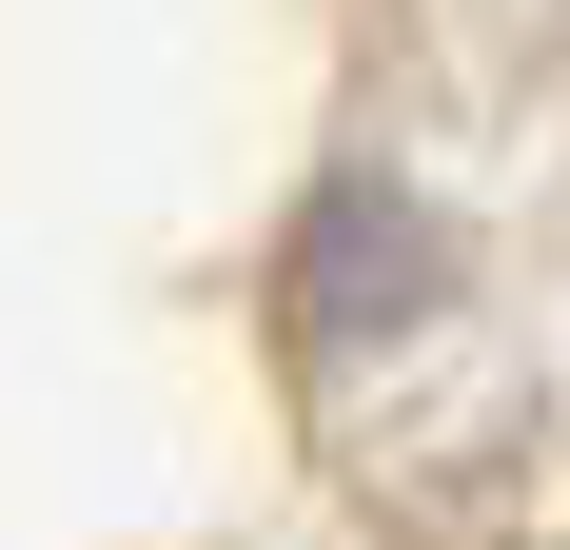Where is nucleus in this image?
Masks as SVG:
<instances>
[{"label":"nucleus","instance_id":"1","mask_svg":"<svg viewBox=\"0 0 570 550\" xmlns=\"http://www.w3.org/2000/svg\"><path fill=\"white\" fill-rule=\"evenodd\" d=\"M433 315V236H413V197H315V236H295V354H374V334Z\"/></svg>","mask_w":570,"mask_h":550}]
</instances>
